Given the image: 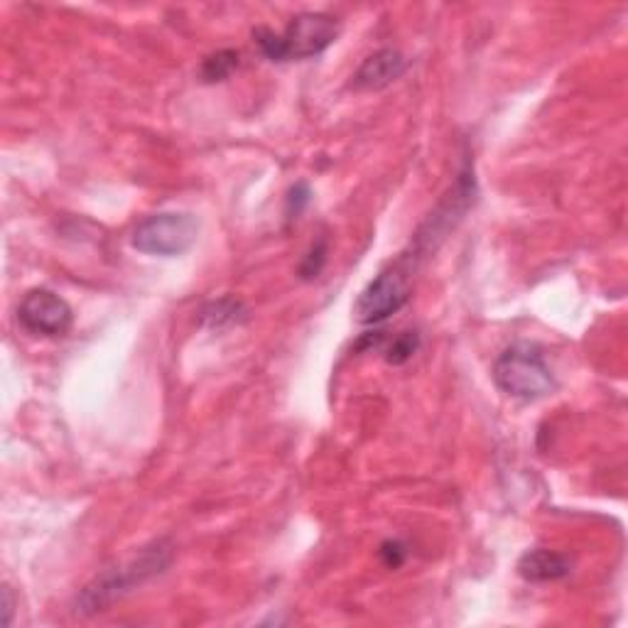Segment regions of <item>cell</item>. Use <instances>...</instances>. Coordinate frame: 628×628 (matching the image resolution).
Instances as JSON below:
<instances>
[{
  "label": "cell",
  "mask_w": 628,
  "mask_h": 628,
  "mask_svg": "<svg viewBox=\"0 0 628 628\" xmlns=\"http://www.w3.org/2000/svg\"><path fill=\"white\" fill-rule=\"evenodd\" d=\"M339 20L327 13H300L295 15L283 32L270 28L253 30V40L270 62L310 60L322 54L339 38Z\"/></svg>",
  "instance_id": "cell-1"
},
{
  "label": "cell",
  "mask_w": 628,
  "mask_h": 628,
  "mask_svg": "<svg viewBox=\"0 0 628 628\" xmlns=\"http://www.w3.org/2000/svg\"><path fill=\"white\" fill-rule=\"evenodd\" d=\"M493 383L518 401H537L555 391L545 354L531 341H515L493 363Z\"/></svg>",
  "instance_id": "cell-2"
},
{
  "label": "cell",
  "mask_w": 628,
  "mask_h": 628,
  "mask_svg": "<svg viewBox=\"0 0 628 628\" xmlns=\"http://www.w3.org/2000/svg\"><path fill=\"white\" fill-rule=\"evenodd\" d=\"M172 560V550L164 543H152L150 547H146L140 553V557H136L128 565H120L104 572L102 577H96L89 587L82 592L79 602V614H98L106 611L116 599L124 597L126 592H130V587H136L142 579H148L152 575H160V572L170 565Z\"/></svg>",
  "instance_id": "cell-3"
},
{
  "label": "cell",
  "mask_w": 628,
  "mask_h": 628,
  "mask_svg": "<svg viewBox=\"0 0 628 628\" xmlns=\"http://www.w3.org/2000/svg\"><path fill=\"white\" fill-rule=\"evenodd\" d=\"M411 275L413 263L401 258L391 268L381 270L366 288L361 290L354 305V317L361 324H381L391 315L401 312L411 300Z\"/></svg>",
  "instance_id": "cell-4"
},
{
  "label": "cell",
  "mask_w": 628,
  "mask_h": 628,
  "mask_svg": "<svg viewBox=\"0 0 628 628\" xmlns=\"http://www.w3.org/2000/svg\"><path fill=\"white\" fill-rule=\"evenodd\" d=\"M200 234V222L184 212H162L146 216L134 231V248L148 256H182Z\"/></svg>",
  "instance_id": "cell-5"
},
{
  "label": "cell",
  "mask_w": 628,
  "mask_h": 628,
  "mask_svg": "<svg viewBox=\"0 0 628 628\" xmlns=\"http://www.w3.org/2000/svg\"><path fill=\"white\" fill-rule=\"evenodd\" d=\"M18 322L32 337H67L74 324V312L70 302L57 292L35 288L30 290L18 305Z\"/></svg>",
  "instance_id": "cell-6"
},
{
  "label": "cell",
  "mask_w": 628,
  "mask_h": 628,
  "mask_svg": "<svg viewBox=\"0 0 628 628\" xmlns=\"http://www.w3.org/2000/svg\"><path fill=\"white\" fill-rule=\"evenodd\" d=\"M407 70V60L398 50H379L371 57L363 60L361 67L354 74L351 86L359 92H379L391 86L395 79H401Z\"/></svg>",
  "instance_id": "cell-7"
},
{
  "label": "cell",
  "mask_w": 628,
  "mask_h": 628,
  "mask_svg": "<svg viewBox=\"0 0 628 628\" xmlns=\"http://www.w3.org/2000/svg\"><path fill=\"white\" fill-rule=\"evenodd\" d=\"M570 572H572L570 557L557 553V550L535 547V550H528V553L518 560V575L533 584L565 579Z\"/></svg>",
  "instance_id": "cell-8"
},
{
  "label": "cell",
  "mask_w": 628,
  "mask_h": 628,
  "mask_svg": "<svg viewBox=\"0 0 628 628\" xmlns=\"http://www.w3.org/2000/svg\"><path fill=\"white\" fill-rule=\"evenodd\" d=\"M246 319V307L241 305L234 297H222V300H214L202 307L200 322L209 329H226L234 327Z\"/></svg>",
  "instance_id": "cell-9"
},
{
  "label": "cell",
  "mask_w": 628,
  "mask_h": 628,
  "mask_svg": "<svg viewBox=\"0 0 628 628\" xmlns=\"http://www.w3.org/2000/svg\"><path fill=\"white\" fill-rule=\"evenodd\" d=\"M238 64H241V57L236 50H219L214 54H209V57L202 62L200 76L204 84L226 82L228 76L238 70Z\"/></svg>",
  "instance_id": "cell-10"
},
{
  "label": "cell",
  "mask_w": 628,
  "mask_h": 628,
  "mask_svg": "<svg viewBox=\"0 0 628 628\" xmlns=\"http://www.w3.org/2000/svg\"><path fill=\"white\" fill-rule=\"evenodd\" d=\"M417 349H421V334L403 332L391 341L388 351H385V361L393 363V366H403L405 361H411L415 356Z\"/></svg>",
  "instance_id": "cell-11"
},
{
  "label": "cell",
  "mask_w": 628,
  "mask_h": 628,
  "mask_svg": "<svg viewBox=\"0 0 628 628\" xmlns=\"http://www.w3.org/2000/svg\"><path fill=\"white\" fill-rule=\"evenodd\" d=\"M327 266V238H317L310 253H307L302 266H300V278L302 280H315L319 273Z\"/></svg>",
  "instance_id": "cell-12"
},
{
  "label": "cell",
  "mask_w": 628,
  "mask_h": 628,
  "mask_svg": "<svg viewBox=\"0 0 628 628\" xmlns=\"http://www.w3.org/2000/svg\"><path fill=\"white\" fill-rule=\"evenodd\" d=\"M405 557H407V550L403 543H398V540H385V543L381 545V560L385 567L398 570L405 562Z\"/></svg>",
  "instance_id": "cell-13"
},
{
  "label": "cell",
  "mask_w": 628,
  "mask_h": 628,
  "mask_svg": "<svg viewBox=\"0 0 628 628\" xmlns=\"http://www.w3.org/2000/svg\"><path fill=\"white\" fill-rule=\"evenodd\" d=\"M307 202H310V187L295 184L290 190V196H288V214L297 216L307 206Z\"/></svg>",
  "instance_id": "cell-14"
},
{
  "label": "cell",
  "mask_w": 628,
  "mask_h": 628,
  "mask_svg": "<svg viewBox=\"0 0 628 628\" xmlns=\"http://www.w3.org/2000/svg\"><path fill=\"white\" fill-rule=\"evenodd\" d=\"M13 609H15V602H13V589L3 587V624L10 626V621H13Z\"/></svg>",
  "instance_id": "cell-15"
}]
</instances>
